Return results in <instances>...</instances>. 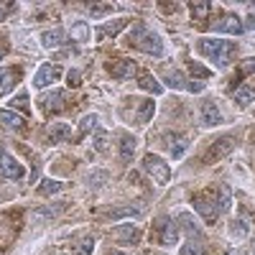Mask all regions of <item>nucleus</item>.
Masks as SVG:
<instances>
[{"label": "nucleus", "instance_id": "nucleus-22", "mask_svg": "<svg viewBox=\"0 0 255 255\" xmlns=\"http://www.w3.org/2000/svg\"><path fill=\"white\" fill-rule=\"evenodd\" d=\"M138 84H140L145 92H151V95H161V92H163V84H161L153 74H143V77L138 79Z\"/></svg>", "mask_w": 255, "mask_h": 255}, {"label": "nucleus", "instance_id": "nucleus-24", "mask_svg": "<svg viewBox=\"0 0 255 255\" xmlns=\"http://www.w3.org/2000/svg\"><path fill=\"white\" fill-rule=\"evenodd\" d=\"M215 202H217L220 215L230 209V204H232V191H230V186H220V194L215 197Z\"/></svg>", "mask_w": 255, "mask_h": 255}, {"label": "nucleus", "instance_id": "nucleus-25", "mask_svg": "<svg viewBox=\"0 0 255 255\" xmlns=\"http://www.w3.org/2000/svg\"><path fill=\"white\" fill-rule=\"evenodd\" d=\"M253 100H255V90H253V87H240V90H235V102L240 105V108H248Z\"/></svg>", "mask_w": 255, "mask_h": 255}, {"label": "nucleus", "instance_id": "nucleus-34", "mask_svg": "<svg viewBox=\"0 0 255 255\" xmlns=\"http://www.w3.org/2000/svg\"><path fill=\"white\" fill-rule=\"evenodd\" d=\"M64 209H67L64 204H59V207H46V209H38L36 217H54V215H59V212H64Z\"/></svg>", "mask_w": 255, "mask_h": 255}, {"label": "nucleus", "instance_id": "nucleus-28", "mask_svg": "<svg viewBox=\"0 0 255 255\" xmlns=\"http://www.w3.org/2000/svg\"><path fill=\"white\" fill-rule=\"evenodd\" d=\"M153 113H156V102L153 100H145L143 105H140V113H138V120L140 123H148L153 118Z\"/></svg>", "mask_w": 255, "mask_h": 255}, {"label": "nucleus", "instance_id": "nucleus-19", "mask_svg": "<svg viewBox=\"0 0 255 255\" xmlns=\"http://www.w3.org/2000/svg\"><path fill=\"white\" fill-rule=\"evenodd\" d=\"M72 138V128L67 123H54L49 128V140L51 143H61V140H69Z\"/></svg>", "mask_w": 255, "mask_h": 255}, {"label": "nucleus", "instance_id": "nucleus-15", "mask_svg": "<svg viewBox=\"0 0 255 255\" xmlns=\"http://www.w3.org/2000/svg\"><path fill=\"white\" fill-rule=\"evenodd\" d=\"M20 82V69H0V95H8Z\"/></svg>", "mask_w": 255, "mask_h": 255}, {"label": "nucleus", "instance_id": "nucleus-11", "mask_svg": "<svg viewBox=\"0 0 255 255\" xmlns=\"http://www.w3.org/2000/svg\"><path fill=\"white\" fill-rule=\"evenodd\" d=\"M215 31H217V33H232V36H238V33L245 31V26L240 23V18H238V15L227 13V15H222L217 23H215Z\"/></svg>", "mask_w": 255, "mask_h": 255}, {"label": "nucleus", "instance_id": "nucleus-30", "mask_svg": "<svg viewBox=\"0 0 255 255\" xmlns=\"http://www.w3.org/2000/svg\"><path fill=\"white\" fill-rule=\"evenodd\" d=\"M61 189H64L61 181H51V179H46V181H41L38 194H56V191H61Z\"/></svg>", "mask_w": 255, "mask_h": 255}, {"label": "nucleus", "instance_id": "nucleus-10", "mask_svg": "<svg viewBox=\"0 0 255 255\" xmlns=\"http://www.w3.org/2000/svg\"><path fill=\"white\" fill-rule=\"evenodd\" d=\"M108 72L118 79H130L135 74V61L133 59H118V61H110L108 64Z\"/></svg>", "mask_w": 255, "mask_h": 255}, {"label": "nucleus", "instance_id": "nucleus-37", "mask_svg": "<svg viewBox=\"0 0 255 255\" xmlns=\"http://www.w3.org/2000/svg\"><path fill=\"white\" fill-rule=\"evenodd\" d=\"M13 108H20V110H31V105H28V100H26V95H18L15 100H13Z\"/></svg>", "mask_w": 255, "mask_h": 255}, {"label": "nucleus", "instance_id": "nucleus-2", "mask_svg": "<svg viewBox=\"0 0 255 255\" xmlns=\"http://www.w3.org/2000/svg\"><path fill=\"white\" fill-rule=\"evenodd\" d=\"M130 46L143 51V54H151V56H161L163 54V41L161 36L148 28L145 23H135L133 26V36H130Z\"/></svg>", "mask_w": 255, "mask_h": 255}, {"label": "nucleus", "instance_id": "nucleus-13", "mask_svg": "<svg viewBox=\"0 0 255 255\" xmlns=\"http://www.w3.org/2000/svg\"><path fill=\"white\" fill-rule=\"evenodd\" d=\"M113 238L118 243H125V245H135L140 240V230L133 227V225H123V227H115L113 230Z\"/></svg>", "mask_w": 255, "mask_h": 255}, {"label": "nucleus", "instance_id": "nucleus-12", "mask_svg": "<svg viewBox=\"0 0 255 255\" xmlns=\"http://www.w3.org/2000/svg\"><path fill=\"white\" fill-rule=\"evenodd\" d=\"M199 115H202V125L212 128V125H220L222 123V115H220V108L212 100H202V108H199Z\"/></svg>", "mask_w": 255, "mask_h": 255}, {"label": "nucleus", "instance_id": "nucleus-45", "mask_svg": "<svg viewBox=\"0 0 255 255\" xmlns=\"http://www.w3.org/2000/svg\"><path fill=\"white\" fill-rule=\"evenodd\" d=\"M115 255H123V253H115Z\"/></svg>", "mask_w": 255, "mask_h": 255}, {"label": "nucleus", "instance_id": "nucleus-36", "mask_svg": "<svg viewBox=\"0 0 255 255\" xmlns=\"http://www.w3.org/2000/svg\"><path fill=\"white\" fill-rule=\"evenodd\" d=\"M95 148H97V151H105V148H108V133H97L95 135Z\"/></svg>", "mask_w": 255, "mask_h": 255}, {"label": "nucleus", "instance_id": "nucleus-40", "mask_svg": "<svg viewBox=\"0 0 255 255\" xmlns=\"http://www.w3.org/2000/svg\"><path fill=\"white\" fill-rule=\"evenodd\" d=\"M186 90H189V92H202V90H204V82H189Z\"/></svg>", "mask_w": 255, "mask_h": 255}, {"label": "nucleus", "instance_id": "nucleus-3", "mask_svg": "<svg viewBox=\"0 0 255 255\" xmlns=\"http://www.w3.org/2000/svg\"><path fill=\"white\" fill-rule=\"evenodd\" d=\"M153 238H156V243L163 245V248L176 245V243H179V227H176V222H174L171 217H158V220L153 222Z\"/></svg>", "mask_w": 255, "mask_h": 255}, {"label": "nucleus", "instance_id": "nucleus-32", "mask_svg": "<svg viewBox=\"0 0 255 255\" xmlns=\"http://www.w3.org/2000/svg\"><path fill=\"white\" fill-rule=\"evenodd\" d=\"M72 38L74 41H87L90 38V26L87 23H74L72 26Z\"/></svg>", "mask_w": 255, "mask_h": 255}, {"label": "nucleus", "instance_id": "nucleus-23", "mask_svg": "<svg viewBox=\"0 0 255 255\" xmlns=\"http://www.w3.org/2000/svg\"><path fill=\"white\" fill-rule=\"evenodd\" d=\"M181 255H204V238H191L181 248Z\"/></svg>", "mask_w": 255, "mask_h": 255}, {"label": "nucleus", "instance_id": "nucleus-6", "mask_svg": "<svg viewBox=\"0 0 255 255\" xmlns=\"http://www.w3.org/2000/svg\"><path fill=\"white\" fill-rule=\"evenodd\" d=\"M191 204H194V212L207 222V225H212L217 220V215H220V209H217V202H215V197H204V194H197L194 199H191Z\"/></svg>", "mask_w": 255, "mask_h": 255}, {"label": "nucleus", "instance_id": "nucleus-41", "mask_svg": "<svg viewBox=\"0 0 255 255\" xmlns=\"http://www.w3.org/2000/svg\"><path fill=\"white\" fill-rule=\"evenodd\" d=\"M10 8H13L10 3H3V0H0V20H3V18L10 13Z\"/></svg>", "mask_w": 255, "mask_h": 255}, {"label": "nucleus", "instance_id": "nucleus-33", "mask_svg": "<svg viewBox=\"0 0 255 255\" xmlns=\"http://www.w3.org/2000/svg\"><path fill=\"white\" fill-rule=\"evenodd\" d=\"M92 248H95V238H82L79 245L74 248V255H92Z\"/></svg>", "mask_w": 255, "mask_h": 255}, {"label": "nucleus", "instance_id": "nucleus-1", "mask_svg": "<svg viewBox=\"0 0 255 255\" xmlns=\"http://www.w3.org/2000/svg\"><path fill=\"white\" fill-rule=\"evenodd\" d=\"M199 54L207 56L215 67L225 69L227 64L235 59V44L225 41V38H202L199 41Z\"/></svg>", "mask_w": 255, "mask_h": 255}, {"label": "nucleus", "instance_id": "nucleus-39", "mask_svg": "<svg viewBox=\"0 0 255 255\" xmlns=\"http://www.w3.org/2000/svg\"><path fill=\"white\" fill-rule=\"evenodd\" d=\"M113 10V5H108V3H102V5H92V13L95 15H100V13H110Z\"/></svg>", "mask_w": 255, "mask_h": 255}, {"label": "nucleus", "instance_id": "nucleus-44", "mask_svg": "<svg viewBox=\"0 0 255 255\" xmlns=\"http://www.w3.org/2000/svg\"><path fill=\"white\" fill-rule=\"evenodd\" d=\"M0 59H3V51H0Z\"/></svg>", "mask_w": 255, "mask_h": 255}, {"label": "nucleus", "instance_id": "nucleus-14", "mask_svg": "<svg viewBox=\"0 0 255 255\" xmlns=\"http://www.w3.org/2000/svg\"><path fill=\"white\" fill-rule=\"evenodd\" d=\"M41 108H44V113H61L67 108V97H64V92L56 90V92H51L41 100Z\"/></svg>", "mask_w": 255, "mask_h": 255}, {"label": "nucleus", "instance_id": "nucleus-35", "mask_svg": "<svg viewBox=\"0 0 255 255\" xmlns=\"http://www.w3.org/2000/svg\"><path fill=\"white\" fill-rule=\"evenodd\" d=\"M189 72H191V74H197L199 79H207V77H209V72H207L204 67H199L197 61H189Z\"/></svg>", "mask_w": 255, "mask_h": 255}, {"label": "nucleus", "instance_id": "nucleus-46", "mask_svg": "<svg viewBox=\"0 0 255 255\" xmlns=\"http://www.w3.org/2000/svg\"><path fill=\"white\" fill-rule=\"evenodd\" d=\"M253 10H255V3H253Z\"/></svg>", "mask_w": 255, "mask_h": 255}, {"label": "nucleus", "instance_id": "nucleus-20", "mask_svg": "<svg viewBox=\"0 0 255 255\" xmlns=\"http://www.w3.org/2000/svg\"><path fill=\"white\" fill-rule=\"evenodd\" d=\"M125 26H128V20H125V18H118V20H113V23H102V26H97V36H100V38L118 36Z\"/></svg>", "mask_w": 255, "mask_h": 255}, {"label": "nucleus", "instance_id": "nucleus-42", "mask_svg": "<svg viewBox=\"0 0 255 255\" xmlns=\"http://www.w3.org/2000/svg\"><path fill=\"white\" fill-rule=\"evenodd\" d=\"M248 28H253L255 31V15H248V23H245Z\"/></svg>", "mask_w": 255, "mask_h": 255}, {"label": "nucleus", "instance_id": "nucleus-43", "mask_svg": "<svg viewBox=\"0 0 255 255\" xmlns=\"http://www.w3.org/2000/svg\"><path fill=\"white\" fill-rule=\"evenodd\" d=\"M253 253H255V240H253Z\"/></svg>", "mask_w": 255, "mask_h": 255}, {"label": "nucleus", "instance_id": "nucleus-18", "mask_svg": "<svg viewBox=\"0 0 255 255\" xmlns=\"http://www.w3.org/2000/svg\"><path fill=\"white\" fill-rule=\"evenodd\" d=\"M0 125L3 128H10V130H23L26 128V120L15 115L13 110H0Z\"/></svg>", "mask_w": 255, "mask_h": 255}, {"label": "nucleus", "instance_id": "nucleus-8", "mask_svg": "<svg viewBox=\"0 0 255 255\" xmlns=\"http://www.w3.org/2000/svg\"><path fill=\"white\" fill-rule=\"evenodd\" d=\"M0 174H3L5 179H13V181H18V179H23V174H26V168L20 166L13 156H8L5 151H0Z\"/></svg>", "mask_w": 255, "mask_h": 255}, {"label": "nucleus", "instance_id": "nucleus-9", "mask_svg": "<svg viewBox=\"0 0 255 255\" xmlns=\"http://www.w3.org/2000/svg\"><path fill=\"white\" fill-rule=\"evenodd\" d=\"M100 217H108V220H138L143 212L138 207H108V209H97Z\"/></svg>", "mask_w": 255, "mask_h": 255}, {"label": "nucleus", "instance_id": "nucleus-5", "mask_svg": "<svg viewBox=\"0 0 255 255\" xmlns=\"http://www.w3.org/2000/svg\"><path fill=\"white\" fill-rule=\"evenodd\" d=\"M143 166H145V171L151 174L161 186L168 184V179H171V168H168V163H166L161 156H156V153H148V156L143 158Z\"/></svg>", "mask_w": 255, "mask_h": 255}, {"label": "nucleus", "instance_id": "nucleus-26", "mask_svg": "<svg viewBox=\"0 0 255 255\" xmlns=\"http://www.w3.org/2000/svg\"><path fill=\"white\" fill-rule=\"evenodd\" d=\"M191 8V18H197V23H204V18H207V13H209V3H204V0H199V3H191L189 5Z\"/></svg>", "mask_w": 255, "mask_h": 255}, {"label": "nucleus", "instance_id": "nucleus-7", "mask_svg": "<svg viewBox=\"0 0 255 255\" xmlns=\"http://www.w3.org/2000/svg\"><path fill=\"white\" fill-rule=\"evenodd\" d=\"M61 74H64V72H61L59 64H41L38 72H36V77H33V87L44 90V87H49L51 82H56Z\"/></svg>", "mask_w": 255, "mask_h": 255}, {"label": "nucleus", "instance_id": "nucleus-31", "mask_svg": "<svg viewBox=\"0 0 255 255\" xmlns=\"http://www.w3.org/2000/svg\"><path fill=\"white\" fill-rule=\"evenodd\" d=\"M97 123H100V118H97V115H84V118H82V123H79V133L84 135V133L95 130Z\"/></svg>", "mask_w": 255, "mask_h": 255}, {"label": "nucleus", "instance_id": "nucleus-29", "mask_svg": "<svg viewBox=\"0 0 255 255\" xmlns=\"http://www.w3.org/2000/svg\"><path fill=\"white\" fill-rule=\"evenodd\" d=\"M186 148H189V138L179 135V138L171 143V156H174V158H181V156L186 153Z\"/></svg>", "mask_w": 255, "mask_h": 255}, {"label": "nucleus", "instance_id": "nucleus-17", "mask_svg": "<svg viewBox=\"0 0 255 255\" xmlns=\"http://www.w3.org/2000/svg\"><path fill=\"white\" fill-rule=\"evenodd\" d=\"M67 36H64V31L54 28V31H46L44 36H41V44H44L46 49H61V46H67Z\"/></svg>", "mask_w": 255, "mask_h": 255}, {"label": "nucleus", "instance_id": "nucleus-16", "mask_svg": "<svg viewBox=\"0 0 255 255\" xmlns=\"http://www.w3.org/2000/svg\"><path fill=\"white\" fill-rule=\"evenodd\" d=\"M135 138L130 133H123L120 135V161L123 163H130L133 161V153H135Z\"/></svg>", "mask_w": 255, "mask_h": 255}, {"label": "nucleus", "instance_id": "nucleus-21", "mask_svg": "<svg viewBox=\"0 0 255 255\" xmlns=\"http://www.w3.org/2000/svg\"><path fill=\"white\" fill-rule=\"evenodd\" d=\"M248 232H250V220L243 215V217H238L235 222H232V227H230V235L235 238V240H245L248 238Z\"/></svg>", "mask_w": 255, "mask_h": 255}, {"label": "nucleus", "instance_id": "nucleus-38", "mask_svg": "<svg viewBox=\"0 0 255 255\" xmlns=\"http://www.w3.org/2000/svg\"><path fill=\"white\" fill-rule=\"evenodd\" d=\"M67 82H69V87H79V84H82V79H79V72H74V69H72V72L67 74Z\"/></svg>", "mask_w": 255, "mask_h": 255}, {"label": "nucleus", "instance_id": "nucleus-27", "mask_svg": "<svg viewBox=\"0 0 255 255\" xmlns=\"http://www.w3.org/2000/svg\"><path fill=\"white\" fill-rule=\"evenodd\" d=\"M166 84L168 87H174V90H186V79H184V74L181 72H168L166 74Z\"/></svg>", "mask_w": 255, "mask_h": 255}, {"label": "nucleus", "instance_id": "nucleus-4", "mask_svg": "<svg viewBox=\"0 0 255 255\" xmlns=\"http://www.w3.org/2000/svg\"><path fill=\"white\" fill-rule=\"evenodd\" d=\"M232 151H235V138H232V135H222V138H217L204 151V163H217L225 156H230Z\"/></svg>", "mask_w": 255, "mask_h": 255}]
</instances>
